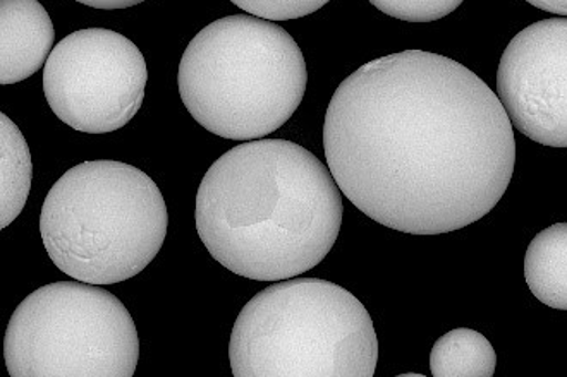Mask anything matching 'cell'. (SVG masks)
<instances>
[{"mask_svg":"<svg viewBox=\"0 0 567 377\" xmlns=\"http://www.w3.org/2000/svg\"><path fill=\"white\" fill-rule=\"evenodd\" d=\"M342 196L313 153L255 139L224 153L196 192L199 239L245 279L280 282L319 266L342 226Z\"/></svg>","mask_w":567,"mask_h":377,"instance_id":"2","label":"cell"},{"mask_svg":"<svg viewBox=\"0 0 567 377\" xmlns=\"http://www.w3.org/2000/svg\"><path fill=\"white\" fill-rule=\"evenodd\" d=\"M525 279L542 304L567 311V223L535 235L526 249Z\"/></svg>","mask_w":567,"mask_h":377,"instance_id":"10","label":"cell"},{"mask_svg":"<svg viewBox=\"0 0 567 377\" xmlns=\"http://www.w3.org/2000/svg\"><path fill=\"white\" fill-rule=\"evenodd\" d=\"M76 2L89 6V8L112 11V9L133 8V6L142 4L145 0H76Z\"/></svg>","mask_w":567,"mask_h":377,"instance_id":"15","label":"cell"},{"mask_svg":"<svg viewBox=\"0 0 567 377\" xmlns=\"http://www.w3.org/2000/svg\"><path fill=\"white\" fill-rule=\"evenodd\" d=\"M323 149L361 213L411 235L482 220L516 165L498 95L472 69L423 50L375 59L346 77L327 108Z\"/></svg>","mask_w":567,"mask_h":377,"instance_id":"1","label":"cell"},{"mask_svg":"<svg viewBox=\"0 0 567 377\" xmlns=\"http://www.w3.org/2000/svg\"><path fill=\"white\" fill-rule=\"evenodd\" d=\"M4 357L12 377H133L140 338L130 311L111 292L58 282L18 305Z\"/></svg>","mask_w":567,"mask_h":377,"instance_id":"6","label":"cell"},{"mask_svg":"<svg viewBox=\"0 0 567 377\" xmlns=\"http://www.w3.org/2000/svg\"><path fill=\"white\" fill-rule=\"evenodd\" d=\"M0 229L4 230L23 211L33 179V164L27 139L4 112L0 114Z\"/></svg>","mask_w":567,"mask_h":377,"instance_id":"11","label":"cell"},{"mask_svg":"<svg viewBox=\"0 0 567 377\" xmlns=\"http://www.w3.org/2000/svg\"><path fill=\"white\" fill-rule=\"evenodd\" d=\"M498 98L513 127L550 148H567V18L519 31L497 71Z\"/></svg>","mask_w":567,"mask_h":377,"instance_id":"8","label":"cell"},{"mask_svg":"<svg viewBox=\"0 0 567 377\" xmlns=\"http://www.w3.org/2000/svg\"><path fill=\"white\" fill-rule=\"evenodd\" d=\"M303 52L288 31L251 14L227 15L186 46L177 86L215 136L255 142L288 123L307 93Z\"/></svg>","mask_w":567,"mask_h":377,"instance_id":"3","label":"cell"},{"mask_svg":"<svg viewBox=\"0 0 567 377\" xmlns=\"http://www.w3.org/2000/svg\"><path fill=\"white\" fill-rule=\"evenodd\" d=\"M145 57L124 34L86 28L62 39L43 69V92L65 126L86 134L123 129L145 98Z\"/></svg>","mask_w":567,"mask_h":377,"instance_id":"7","label":"cell"},{"mask_svg":"<svg viewBox=\"0 0 567 377\" xmlns=\"http://www.w3.org/2000/svg\"><path fill=\"white\" fill-rule=\"evenodd\" d=\"M495 367L497 355L492 343L475 329L445 333L430 352L433 377H492Z\"/></svg>","mask_w":567,"mask_h":377,"instance_id":"12","label":"cell"},{"mask_svg":"<svg viewBox=\"0 0 567 377\" xmlns=\"http://www.w3.org/2000/svg\"><path fill=\"white\" fill-rule=\"evenodd\" d=\"M383 14L408 23H432L456 11L464 0H369Z\"/></svg>","mask_w":567,"mask_h":377,"instance_id":"13","label":"cell"},{"mask_svg":"<svg viewBox=\"0 0 567 377\" xmlns=\"http://www.w3.org/2000/svg\"><path fill=\"white\" fill-rule=\"evenodd\" d=\"M526 2L542 9V11L566 15L567 18V0H526Z\"/></svg>","mask_w":567,"mask_h":377,"instance_id":"16","label":"cell"},{"mask_svg":"<svg viewBox=\"0 0 567 377\" xmlns=\"http://www.w3.org/2000/svg\"><path fill=\"white\" fill-rule=\"evenodd\" d=\"M0 83L33 76L54 50L55 31L39 0H0Z\"/></svg>","mask_w":567,"mask_h":377,"instance_id":"9","label":"cell"},{"mask_svg":"<svg viewBox=\"0 0 567 377\" xmlns=\"http://www.w3.org/2000/svg\"><path fill=\"white\" fill-rule=\"evenodd\" d=\"M248 14L269 21L299 20L329 4L330 0H230Z\"/></svg>","mask_w":567,"mask_h":377,"instance_id":"14","label":"cell"},{"mask_svg":"<svg viewBox=\"0 0 567 377\" xmlns=\"http://www.w3.org/2000/svg\"><path fill=\"white\" fill-rule=\"evenodd\" d=\"M401 377H423L422 374H401Z\"/></svg>","mask_w":567,"mask_h":377,"instance_id":"17","label":"cell"},{"mask_svg":"<svg viewBox=\"0 0 567 377\" xmlns=\"http://www.w3.org/2000/svg\"><path fill=\"white\" fill-rule=\"evenodd\" d=\"M169 213L157 184L123 161L76 165L54 184L40 213L50 260L78 282L114 285L161 252Z\"/></svg>","mask_w":567,"mask_h":377,"instance_id":"4","label":"cell"},{"mask_svg":"<svg viewBox=\"0 0 567 377\" xmlns=\"http://www.w3.org/2000/svg\"><path fill=\"white\" fill-rule=\"evenodd\" d=\"M235 377H373L379 339L351 292L320 279H288L243 307L230 333Z\"/></svg>","mask_w":567,"mask_h":377,"instance_id":"5","label":"cell"}]
</instances>
